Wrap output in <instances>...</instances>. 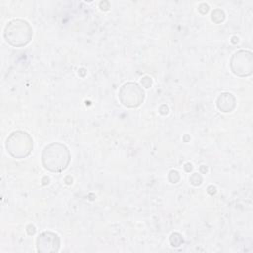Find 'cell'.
<instances>
[{
    "instance_id": "obj_1",
    "label": "cell",
    "mask_w": 253,
    "mask_h": 253,
    "mask_svg": "<svg viewBox=\"0 0 253 253\" xmlns=\"http://www.w3.org/2000/svg\"><path fill=\"white\" fill-rule=\"evenodd\" d=\"M71 159L68 147L60 142L47 144L42 153V162L45 169L53 173L63 172Z\"/></svg>"
},
{
    "instance_id": "obj_2",
    "label": "cell",
    "mask_w": 253,
    "mask_h": 253,
    "mask_svg": "<svg viewBox=\"0 0 253 253\" xmlns=\"http://www.w3.org/2000/svg\"><path fill=\"white\" fill-rule=\"evenodd\" d=\"M3 35L10 45L14 47H22L31 42L33 29L27 21L13 19L6 24Z\"/></svg>"
},
{
    "instance_id": "obj_3",
    "label": "cell",
    "mask_w": 253,
    "mask_h": 253,
    "mask_svg": "<svg viewBox=\"0 0 253 253\" xmlns=\"http://www.w3.org/2000/svg\"><path fill=\"white\" fill-rule=\"evenodd\" d=\"M5 146L14 158H25L33 150V139L26 131L16 130L7 137Z\"/></svg>"
},
{
    "instance_id": "obj_4",
    "label": "cell",
    "mask_w": 253,
    "mask_h": 253,
    "mask_svg": "<svg viewBox=\"0 0 253 253\" xmlns=\"http://www.w3.org/2000/svg\"><path fill=\"white\" fill-rule=\"evenodd\" d=\"M119 99L125 107L136 108L144 100V91L137 83L127 82L121 87Z\"/></svg>"
},
{
    "instance_id": "obj_5",
    "label": "cell",
    "mask_w": 253,
    "mask_h": 253,
    "mask_svg": "<svg viewBox=\"0 0 253 253\" xmlns=\"http://www.w3.org/2000/svg\"><path fill=\"white\" fill-rule=\"evenodd\" d=\"M230 68L233 74L245 77L252 74L253 54L249 50H238L230 58Z\"/></svg>"
},
{
    "instance_id": "obj_6",
    "label": "cell",
    "mask_w": 253,
    "mask_h": 253,
    "mask_svg": "<svg viewBox=\"0 0 253 253\" xmlns=\"http://www.w3.org/2000/svg\"><path fill=\"white\" fill-rule=\"evenodd\" d=\"M38 252L42 253H51L57 252L60 247L59 236L51 231L42 232L36 241Z\"/></svg>"
},
{
    "instance_id": "obj_7",
    "label": "cell",
    "mask_w": 253,
    "mask_h": 253,
    "mask_svg": "<svg viewBox=\"0 0 253 253\" xmlns=\"http://www.w3.org/2000/svg\"><path fill=\"white\" fill-rule=\"evenodd\" d=\"M235 105H236L235 97L228 92L221 93L216 100V106L218 110L223 113L231 112L235 108Z\"/></svg>"
},
{
    "instance_id": "obj_8",
    "label": "cell",
    "mask_w": 253,
    "mask_h": 253,
    "mask_svg": "<svg viewBox=\"0 0 253 253\" xmlns=\"http://www.w3.org/2000/svg\"><path fill=\"white\" fill-rule=\"evenodd\" d=\"M190 182L192 185L194 186H199L202 183V177L198 174V173H194L191 177H190Z\"/></svg>"
},
{
    "instance_id": "obj_9",
    "label": "cell",
    "mask_w": 253,
    "mask_h": 253,
    "mask_svg": "<svg viewBox=\"0 0 253 253\" xmlns=\"http://www.w3.org/2000/svg\"><path fill=\"white\" fill-rule=\"evenodd\" d=\"M216 18H218V20H217V23H220V22H222V21L224 20V18H225L223 11H221L220 9H218V15H216L214 12H212V14H211V19H212V21H214V22H215Z\"/></svg>"
},
{
    "instance_id": "obj_10",
    "label": "cell",
    "mask_w": 253,
    "mask_h": 253,
    "mask_svg": "<svg viewBox=\"0 0 253 253\" xmlns=\"http://www.w3.org/2000/svg\"><path fill=\"white\" fill-rule=\"evenodd\" d=\"M151 78H149V77H143L142 79H141V84L145 87V88H149L150 86H151Z\"/></svg>"
}]
</instances>
